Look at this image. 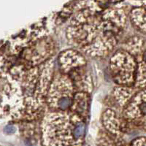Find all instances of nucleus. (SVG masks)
Listing matches in <instances>:
<instances>
[{"mask_svg":"<svg viewBox=\"0 0 146 146\" xmlns=\"http://www.w3.org/2000/svg\"><path fill=\"white\" fill-rule=\"evenodd\" d=\"M76 91L70 78L63 72L55 75L47 95L46 103L51 111L70 110Z\"/></svg>","mask_w":146,"mask_h":146,"instance_id":"nucleus-5","label":"nucleus"},{"mask_svg":"<svg viewBox=\"0 0 146 146\" xmlns=\"http://www.w3.org/2000/svg\"><path fill=\"white\" fill-rule=\"evenodd\" d=\"M124 50L135 56L137 63L135 88L138 89L146 88V42L139 36H134L125 44Z\"/></svg>","mask_w":146,"mask_h":146,"instance_id":"nucleus-7","label":"nucleus"},{"mask_svg":"<svg viewBox=\"0 0 146 146\" xmlns=\"http://www.w3.org/2000/svg\"><path fill=\"white\" fill-rule=\"evenodd\" d=\"M84 119L72 113L51 111L40 124L42 146H83L86 134Z\"/></svg>","mask_w":146,"mask_h":146,"instance_id":"nucleus-2","label":"nucleus"},{"mask_svg":"<svg viewBox=\"0 0 146 146\" xmlns=\"http://www.w3.org/2000/svg\"><path fill=\"white\" fill-rule=\"evenodd\" d=\"M2 116L21 121L25 110V99L18 80L8 72L2 74Z\"/></svg>","mask_w":146,"mask_h":146,"instance_id":"nucleus-3","label":"nucleus"},{"mask_svg":"<svg viewBox=\"0 0 146 146\" xmlns=\"http://www.w3.org/2000/svg\"><path fill=\"white\" fill-rule=\"evenodd\" d=\"M86 4H75L78 12L67 28V38L73 46L90 56H106L126 27V15L117 5L101 11L97 2H91L88 6V2Z\"/></svg>","mask_w":146,"mask_h":146,"instance_id":"nucleus-1","label":"nucleus"},{"mask_svg":"<svg viewBox=\"0 0 146 146\" xmlns=\"http://www.w3.org/2000/svg\"><path fill=\"white\" fill-rule=\"evenodd\" d=\"M120 117L115 110L108 109L102 115V124L107 131L121 137L122 134L130 129V126L126 123L122 115L121 118Z\"/></svg>","mask_w":146,"mask_h":146,"instance_id":"nucleus-8","label":"nucleus"},{"mask_svg":"<svg viewBox=\"0 0 146 146\" xmlns=\"http://www.w3.org/2000/svg\"><path fill=\"white\" fill-rule=\"evenodd\" d=\"M130 146H146V137H142L134 139Z\"/></svg>","mask_w":146,"mask_h":146,"instance_id":"nucleus-12","label":"nucleus"},{"mask_svg":"<svg viewBox=\"0 0 146 146\" xmlns=\"http://www.w3.org/2000/svg\"><path fill=\"white\" fill-rule=\"evenodd\" d=\"M138 90L135 87H115L113 90V96L119 106L123 108Z\"/></svg>","mask_w":146,"mask_h":146,"instance_id":"nucleus-10","label":"nucleus"},{"mask_svg":"<svg viewBox=\"0 0 146 146\" xmlns=\"http://www.w3.org/2000/svg\"><path fill=\"white\" fill-rule=\"evenodd\" d=\"M122 111L130 128L146 131V88L138 90Z\"/></svg>","mask_w":146,"mask_h":146,"instance_id":"nucleus-6","label":"nucleus"},{"mask_svg":"<svg viewBox=\"0 0 146 146\" xmlns=\"http://www.w3.org/2000/svg\"><path fill=\"white\" fill-rule=\"evenodd\" d=\"M90 94L86 92H76L70 110L81 117L85 121L87 119L89 110Z\"/></svg>","mask_w":146,"mask_h":146,"instance_id":"nucleus-9","label":"nucleus"},{"mask_svg":"<svg viewBox=\"0 0 146 146\" xmlns=\"http://www.w3.org/2000/svg\"><path fill=\"white\" fill-rule=\"evenodd\" d=\"M109 68L113 81L118 86L135 87L137 63L132 54L124 49L118 50L110 60Z\"/></svg>","mask_w":146,"mask_h":146,"instance_id":"nucleus-4","label":"nucleus"},{"mask_svg":"<svg viewBox=\"0 0 146 146\" xmlns=\"http://www.w3.org/2000/svg\"><path fill=\"white\" fill-rule=\"evenodd\" d=\"M131 23L141 32L146 33V8L137 7L130 13Z\"/></svg>","mask_w":146,"mask_h":146,"instance_id":"nucleus-11","label":"nucleus"}]
</instances>
